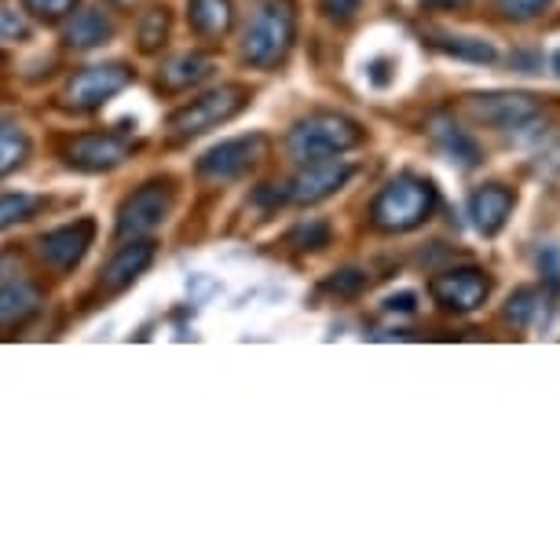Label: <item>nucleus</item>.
I'll return each mask as SVG.
<instances>
[{"label":"nucleus","instance_id":"nucleus-15","mask_svg":"<svg viewBox=\"0 0 560 560\" xmlns=\"http://www.w3.org/2000/svg\"><path fill=\"white\" fill-rule=\"evenodd\" d=\"M213 70H217V59L209 56V51H184V56H173L162 62V70H158V92L179 96V92L202 84Z\"/></svg>","mask_w":560,"mask_h":560},{"label":"nucleus","instance_id":"nucleus-28","mask_svg":"<svg viewBox=\"0 0 560 560\" xmlns=\"http://www.w3.org/2000/svg\"><path fill=\"white\" fill-rule=\"evenodd\" d=\"M553 0H499V12L510 19V23H532V19L546 15Z\"/></svg>","mask_w":560,"mask_h":560},{"label":"nucleus","instance_id":"nucleus-1","mask_svg":"<svg viewBox=\"0 0 560 560\" xmlns=\"http://www.w3.org/2000/svg\"><path fill=\"white\" fill-rule=\"evenodd\" d=\"M436 206H440V195H436V187H432V179L399 173L374 195L366 217H370V228L382 231V235H407V231H418L421 224H429Z\"/></svg>","mask_w":560,"mask_h":560},{"label":"nucleus","instance_id":"nucleus-12","mask_svg":"<svg viewBox=\"0 0 560 560\" xmlns=\"http://www.w3.org/2000/svg\"><path fill=\"white\" fill-rule=\"evenodd\" d=\"M352 176V165L337 162V158H323V162H304V168L290 179L287 202L293 206H315L334 198Z\"/></svg>","mask_w":560,"mask_h":560},{"label":"nucleus","instance_id":"nucleus-16","mask_svg":"<svg viewBox=\"0 0 560 560\" xmlns=\"http://www.w3.org/2000/svg\"><path fill=\"white\" fill-rule=\"evenodd\" d=\"M187 23L198 37L220 40L235 26V4L231 0H187Z\"/></svg>","mask_w":560,"mask_h":560},{"label":"nucleus","instance_id":"nucleus-27","mask_svg":"<svg viewBox=\"0 0 560 560\" xmlns=\"http://www.w3.org/2000/svg\"><path fill=\"white\" fill-rule=\"evenodd\" d=\"M23 8L37 23H62L78 8V0H23Z\"/></svg>","mask_w":560,"mask_h":560},{"label":"nucleus","instance_id":"nucleus-7","mask_svg":"<svg viewBox=\"0 0 560 560\" xmlns=\"http://www.w3.org/2000/svg\"><path fill=\"white\" fill-rule=\"evenodd\" d=\"M429 293H432V301H436L443 312L469 315V312H477V308L488 304L491 275L483 268H477V264H462V268H447V271L432 275Z\"/></svg>","mask_w":560,"mask_h":560},{"label":"nucleus","instance_id":"nucleus-23","mask_svg":"<svg viewBox=\"0 0 560 560\" xmlns=\"http://www.w3.org/2000/svg\"><path fill=\"white\" fill-rule=\"evenodd\" d=\"M330 238H334V228L326 224V220H319V217L304 220V224H298L287 235L290 246L301 249V253H319L323 246H330Z\"/></svg>","mask_w":560,"mask_h":560},{"label":"nucleus","instance_id":"nucleus-25","mask_svg":"<svg viewBox=\"0 0 560 560\" xmlns=\"http://www.w3.org/2000/svg\"><path fill=\"white\" fill-rule=\"evenodd\" d=\"M542 290H532V287H524V290H516L510 304H505V323H513V326H527L538 315V304H542Z\"/></svg>","mask_w":560,"mask_h":560},{"label":"nucleus","instance_id":"nucleus-17","mask_svg":"<svg viewBox=\"0 0 560 560\" xmlns=\"http://www.w3.org/2000/svg\"><path fill=\"white\" fill-rule=\"evenodd\" d=\"M110 37H114V23L100 12V8H84V12L73 15L67 30H62V40H67V48H73V51L103 48Z\"/></svg>","mask_w":560,"mask_h":560},{"label":"nucleus","instance_id":"nucleus-9","mask_svg":"<svg viewBox=\"0 0 560 560\" xmlns=\"http://www.w3.org/2000/svg\"><path fill=\"white\" fill-rule=\"evenodd\" d=\"M469 114L483 125H494V129H527L532 121L542 118V100L532 96V92H477V96L465 100Z\"/></svg>","mask_w":560,"mask_h":560},{"label":"nucleus","instance_id":"nucleus-5","mask_svg":"<svg viewBox=\"0 0 560 560\" xmlns=\"http://www.w3.org/2000/svg\"><path fill=\"white\" fill-rule=\"evenodd\" d=\"M271 151V140L264 132H249V136H235V140L217 143L213 151H206L198 158L195 173L206 184H231V179L246 176L249 168H257Z\"/></svg>","mask_w":560,"mask_h":560},{"label":"nucleus","instance_id":"nucleus-34","mask_svg":"<svg viewBox=\"0 0 560 560\" xmlns=\"http://www.w3.org/2000/svg\"><path fill=\"white\" fill-rule=\"evenodd\" d=\"M429 4H458V0H429Z\"/></svg>","mask_w":560,"mask_h":560},{"label":"nucleus","instance_id":"nucleus-3","mask_svg":"<svg viewBox=\"0 0 560 560\" xmlns=\"http://www.w3.org/2000/svg\"><path fill=\"white\" fill-rule=\"evenodd\" d=\"M366 143V129L348 114H334V110H319L301 118L287 136V151L293 162H323V158H337L345 151H355V147Z\"/></svg>","mask_w":560,"mask_h":560},{"label":"nucleus","instance_id":"nucleus-32","mask_svg":"<svg viewBox=\"0 0 560 560\" xmlns=\"http://www.w3.org/2000/svg\"><path fill=\"white\" fill-rule=\"evenodd\" d=\"M385 312H415V293H396V298H388Z\"/></svg>","mask_w":560,"mask_h":560},{"label":"nucleus","instance_id":"nucleus-13","mask_svg":"<svg viewBox=\"0 0 560 560\" xmlns=\"http://www.w3.org/2000/svg\"><path fill=\"white\" fill-rule=\"evenodd\" d=\"M154 264V242L151 238H129L125 246L114 253L110 264L103 268V279H100V287L107 290V293H121V290H129L140 275L151 268Z\"/></svg>","mask_w":560,"mask_h":560},{"label":"nucleus","instance_id":"nucleus-31","mask_svg":"<svg viewBox=\"0 0 560 560\" xmlns=\"http://www.w3.org/2000/svg\"><path fill=\"white\" fill-rule=\"evenodd\" d=\"M359 4H363V0H319V12L330 19V23H348V19H355Z\"/></svg>","mask_w":560,"mask_h":560},{"label":"nucleus","instance_id":"nucleus-8","mask_svg":"<svg viewBox=\"0 0 560 560\" xmlns=\"http://www.w3.org/2000/svg\"><path fill=\"white\" fill-rule=\"evenodd\" d=\"M173 198H176L173 179H147V184H140L118 209V235L121 238L151 235L173 213Z\"/></svg>","mask_w":560,"mask_h":560},{"label":"nucleus","instance_id":"nucleus-10","mask_svg":"<svg viewBox=\"0 0 560 560\" xmlns=\"http://www.w3.org/2000/svg\"><path fill=\"white\" fill-rule=\"evenodd\" d=\"M132 151V140L121 132H81L62 147V158L78 173H110V168L129 162Z\"/></svg>","mask_w":560,"mask_h":560},{"label":"nucleus","instance_id":"nucleus-24","mask_svg":"<svg viewBox=\"0 0 560 560\" xmlns=\"http://www.w3.org/2000/svg\"><path fill=\"white\" fill-rule=\"evenodd\" d=\"M366 287H370V279H366V271H359V268H341L323 279V293H330L337 301H355Z\"/></svg>","mask_w":560,"mask_h":560},{"label":"nucleus","instance_id":"nucleus-22","mask_svg":"<svg viewBox=\"0 0 560 560\" xmlns=\"http://www.w3.org/2000/svg\"><path fill=\"white\" fill-rule=\"evenodd\" d=\"M168 30H173V19H168L165 8H147L143 19H140V34H136L143 56H154V51L165 48Z\"/></svg>","mask_w":560,"mask_h":560},{"label":"nucleus","instance_id":"nucleus-14","mask_svg":"<svg viewBox=\"0 0 560 560\" xmlns=\"http://www.w3.org/2000/svg\"><path fill=\"white\" fill-rule=\"evenodd\" d=\"M513 206H516V195L510 191V187H502V184H483V187H477V191L469 195L472 228H477L483 238H494L505 224H510Z\"/></svg>","mask_w":560,"mask_h":560},{"label":"nucleus","instance_id":"nucleus-4","mask_svg":"<svg viewBox=\"0 0 560 560\" xmlns=\"http://www.w3.org/2000/svg\"><path fill=\"white\" fill-rule=\"evenodd\" d=\"M253 103V92L246 84H220L213 92H202L198 100L184 103L179 110L168 114L165 129L173 140H195L209 129H220V125L235 121L242 110Z\"/></svg>","mask_w":560,"mask_h":560},{"label":"nucleus","instance_id":"nucleus-36","mask_svg":"<svg viewBox=\"0 0 560 560\" xmlns=\"http://www.w3.org/2000/svg\"><path fill=\"white\" fill-rule=\"evenodd\" d=\"M0 62H4V59H0Z\"/></svg>","mask_w":560,"mask_h":560},{"label":"nucleus","instance_id":"nucleus-21","mask_svg":"<svg viewBox=\"0 0 560 560\" xmlns=\"http://www.w3.org/2000/svg\"><path fill=\"white\" fill-rule=\"evenodd\" d=\"M40 209H45V198L40 195H26V191L0 195V231L26 224V220H34Z\"/></svg>","mask_w":560,"mask_h":560},{"label":"nucleus","instance_id":"nucleus-29","mask_svg":"<svg viewBox=\"0 0 560 560\" xmlns=\"http://www.w3.org/2000/svg\"><path fill=\"white\" fill-rule=\"evenodd\" d=\"M30 26L26 19L15 12V8H4L0 4V40H26Z\"/></svg>","mask_w":560,"mask_h":560},{"label":"nucleus","instance_id":"nucleus-35","mask_svg":"<svg viewBox=\"0 0 560 560\" xmlns=\"http://www.w3.org/2000/svg\"><path fill=\"white\" fill-rule=\"evenodd\" d=\"M114 4H132V0H114Z\"/></svg>","mask_w":560,"mask_h":560},{"label":"nucleus","instance_id":"nucleus-11","mask_svg":"<svg viewBox=\"0 0 560 560\" xmlns=\"http://www.w3.org/2000/svg\"><path fill=\"white\" fill-rule=\"evenodd\" d=\"M96 242V220H73V224L51 228L37 238V253L48 268L56 271H73L84 260V253Z\"/></svg>","mask_w":560,"mask_h":560},{"label":"nucleus","instance_id":"nucleus-6","mask_svg":"<svg viewBox=\"0 0 560 560\" xmlns=\"http://www.w3.org/2000/svg\"><path fill=\"white\" fill-rule=\"evenodd\" d=\"M136 73L125 67V62H103V67H84L67 81L62 89V107L73 114H92L100 110L103 103H110L118 92H125L132 84Z\"/></svg>","mask_w":560,"mask_h":560},{"label":"nucleus","instance_id":"nucleus-20","mask_svg":"<svg viewBox=\"0 0 560 560\" xmlns=\"http://www.w3.org/2000/svg\"><path fill=\"white\" fill-rule=\"evenodd\" d=\"M30 158V136L12 121H0V176L23 168Z\"/></svg>","mask_w":560,"mask_h":560},{"label":"nucleus","instance_id":"nucleus-33","mask_svg":"<svg viewBox=\"0 0 560 560\" xmlns=\"http://www.w3.org/2000/svg\"><path fill=\"white\" fill-rule=\"evenodd\" d=\"M553 73H557V78H560V51H557V56H553Z\"/></svg>","mask_w":560,"mask_h":560},{"label":"nucleus","instance_id":"nucleus-19","mask_svg":"<svg viewBox=\"0 0 560 560\" xmlns=\"http://www.w3.org/2000/svg\"><path fill=\"white\" fill-rule=\"evenodd\" d=\"M429 45L443 51V56L451 59H462V62H480V67H488V62L499 59V51H494L491 40L483 37H458V34H429Z\"/></svg>","mask_w":560,"mask_h":560},{"label":"nucleus","instance_id":"nucleus-30","mask_svg":"<svg viewBox=\"0 0 560 560\" xmlns=\"http://www.w3.org/2000/svg\"><path fill=\"white\" fill-rule=\"evenodd\" d=\"M538 268H542L546 287L560 293V249L557 246H542V253H538Z\"/></svg>","mask_w":560,"mask_h":560},{"label":"nucleus","instance_id":"nucleus-2","mask_svg":"<svg viewBox=\"0 0 560 560\" xmlns=\"http://www.w3.org/2000/svg\"><path fill=\"white\" fill-rule=\"evenodd\" d=\"M298 40V12L290 0H264V4L242 26V62L253 70H275L290 56Z\"/></svg>","mask_w":560,"mask_h":560},{"label":"nucleus","instance_id":"nucleus-18","mask_svg":"<svg viewBox=\"0 0 560 560\" xmlns=\"http://www.w3.org/2000/svg\"><path fill=\"white\" fill-rule=\"evenodd\" d=\"M40 312V290L30 282H4L0 287V330H15Z\"/></svg>","mask_w":560,"mask_h":560},{"label":"nucleus","instance_id":"nucleus-26","mask_svg":"<svg viewBox=\"0 0 560 560\" xmlns=\"http://www.w3.org/2000/svg\"><path fill=\"white\" fill-rule=\"evenodd\" d=\"M436 136H440V143L447 147V151H451L454 158H458L462 165H477V162H480V147L472 143L465 132L454 129V125H440Z\"/></svg>","mask_w":560,"mask_h":560}]
</instances>
